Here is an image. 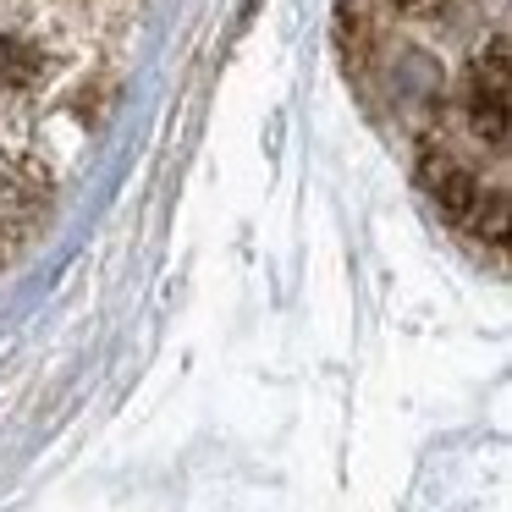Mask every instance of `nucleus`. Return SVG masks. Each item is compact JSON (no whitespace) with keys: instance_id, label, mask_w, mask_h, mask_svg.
Segmentation results:
<instances>
[{"instance_id":"nucleus-1","label":"nucleus","mask_w":512,"mask_h":512,"mask_svg":"<svg viewBox=\"0 0 512 512\" xmlns=\"http://www.w3.org/2000/svg\"><path fill=\"white\" fill-rule=\"evenodd\" d=\"M50 166L28 144L0 138V259H12L50 210Z\"/></svg>"},{"instance_id":"nucleus-2","label":"nucleus","mask_w":512,"mask_h":512,"mask_svg":"<svg viewBox=\"0 0 512 512\" xmlns=\"http://www.w3.org/2000/svg\"><path fill=\"white\" fill-rule=\"evenodd\" d=\"M507 100H512V83H507V39H490V50H479L474 67H468V78H463L468 122H474V133L485 138L490 149L507 144Z\"/></svg>"},{"instance_id":"nucleus-3","label":"nucleus","mask_w":512,"mask_h":512,"mask_svg":"<svg viewBox=\"0 0 512 512\" xmlns=\"http://www.w3.org/2000/svg\"><path fill=\"white\" fill-rule=\"evenodd\" d=\"M424 188L435 193V204H441V215H452V221H474L479 204H485V193H479V182L468 177L463 166H457L446 149H424Z\"/></svg>"},{"instance_id":"nucleus-4","label":"nucleus","mask_w":512,"mask_h":512,"mask_svg":"<svg viewBox=\"0 0 512 512\" xmlns=\"http://www.w3.org/2000/svg\"><path fill=\"white\" fill-rule=\"evenodd\" d=\"M402 17H441V12H452L457 0H391Z\"/></svg>"}]
</instances>
